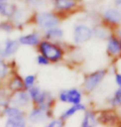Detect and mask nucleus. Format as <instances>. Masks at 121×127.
I'll return each mask as SVG.
<instances>
[{
    "label": "nucleus",
    "instance_id": "obj_5",
    "mask_svg": "<svg viewBox=\"0 0 121 127\" xmlns=\"http://www.w3.org/2000/svg\"><path fill=\"white\" fill-rule=\"evenodd\" d=\"M73 40L76 44H83L87 42L93 36V31L84 24H77L73 28Z\"/></svg>",
    "mask_w": 121,
    "mask_h": 127
},
{
    "label": "nucleus",
    "instance_id": "obj_20",
    "mask_svg": "<svg viewBox=\"0 0 121 127\" xmlns=\"http://www.w3.org/2000/svg\"><path fill=\"white\" fill-rule=\"evenodd\" d=\"M64 36V31L58 27L46 30L45 33V38L48 40H60Z\"/></svg>",
    "mask_w": 121,
    "mask_h": 127
},
{
    "label": "nucleus",
    "instance_id": "obj_28",
    "mask_svg": "<svg viewBox=\"0 0 121 127\" xmlns=\"http://www.w3.org/2000/svg\"><path fill=\"white\" fill-rule=\"evenodd\" d=\"M64 126V121L62 120L60 117L59 119H54V120H52L48 124V126L49 127H61Z\"/></svg>",
    "mask_w": 121,
    "mask_h": 127
},
{
    "label": "nucleus",
    "instance_id": "obj_14",
    "mask_svg": "<svg viewBox=\"0 0 121 127\" xmlns=\"http://www.w3.org/2000/svg\"><path fill=\"white\" fill-rule=\"evenodd\" d=\"M19 44L23 45H31V46H36L38 45L40 42V35L38 32H32L30 34L22 35L18 39Z\"/></svg>",
    "mask_w": 121,
    "mask_h": 127
},
{
    "label": "nucleus",
    "instance_id": "obj_15",
    "mask_svg": "<svg viewBox=\"0 0 121 127\" xmlns=\"http://www.w3.org/2000/svg\"><path fill=\"white\" fill-rule=\"evenodd\" d=\"M17 7L12 2L7 1L0 2V15L7 18L12 19L15 12L17 11Z\"/></svg>",
    "mask_w": 121,
    "mask_h": 127
},
{
    "label": "nucleus",
    "instance_id": "obj_22",
    "mask_svg": "<svg viewBox=\"0 0 121 127\" xmlns=\"http://www.w3.org/2000/svg\"><path fill=\"white\" fill-rule=\"evenodd\" d=\"M2 114H3L4 116H6L7 117H9V116H18V115H25V112L22 110H21L20 107L8 105L3 107Z\"/></svg>",
    "mask_w": 121,
    "mask_h": 127
},
{
    "label": "nucleus",
    "instance_id": "obj_9",
    "mask_svg": "<svg viewBox=\"0 0 121 127\" xmlns=\"http://www.w3.org/2000/svg\"><path fill=\"white\" fill-rule=\"evenodd\" d=\"M31 101L28 92L25 89L12 92V94H10V104L17 107L26 106Z\"/></svg>",
    "mask_w": 121,
    "mask_h": 127
},
{
    "label": "nucleus",
    "instance_id": "obj_16",
    "mask_svg": "<svg viewBox=\"0 0 121 127\" xmlns=\"http://www.w3.org/2000/svg\"><path fill=\"white\" fill-rule=\"evenodd\" d=\"M86 111V106L83 105L82 103H77V104H73V105L66 109L64 112H62V114L60 115V118L62 120H64V121L68 120L69 118L72 117L73 116H74L75 114L78 111Z\"/></svg>",
    "mask_w": 121,
    "mask_h": 127
},
{
    "label": "nucleus",
    "instance_id": "obj_19",
    "mask_svg": "<svg viewBox=\"0 0 121 127\" xmlns=\"http://www.w3.org/2000/svg\"><path fill=\"white\" fill-rule=\"evenodd\" d=\"M26 124V115H18L14 116H9L7 118L5 126H15V127H24Z\"/></svg>",
    "mask_w": 121,
    "mask_h": 127
},
{
    "label": "nucleus",
    "instance_id": "obj_6",
    "mask_svg": "<svg viewBox=\"0 0 121 127\" xmlns=\"http://www.w3.org/2000/svg\"><path fill=\"white\" fill-rule=\"evenodd\" d=\"M82 99V93L77 88H70V89L63 90L59 93V100L61 102L69 104L81 103Z\"/></svg>",
    "mask_w": 121,
    "mask_h": 127
},
{
    "label": "nucleus",
    "instance_id": "obj_10",
    "mask_svg": "<svg viewBox=\"0 0 121 127\" xmlns=\"http://www.w3.org/2000/svg\"><path fill=\"white\" fill-rule=\"evenodd\" d=\"M103 21L105 25L111 28L121 24V12L117 8H109L103 13Z\"/></svg>",
    "mask_w": 121,
    "mask_h": 127
},
{
    "label": "nucleus",
    "instance_id": "obj_26",
    "mask_svg": "<svg viewBox=\"0 0 121 127\" xmlns=\"http://www.w3.org/2000/svg\"><path fill=\"white\" fill-rule=\"evenodd\" d=\"M15 26L11 21H5L0 22V30L3 31L5 32H11L14 30Z\"/></svg>",
    "mask_w": 121,
    "mask_h": 127
},
{
    "label": "nucleus",
    "instance_id": "obj_34",
    "mask_svg": "<svg viewBox=\"0 0 121 127\" xmlns=\"http://www.w3.org/2000/svg\"><path fill=\"white\" fill-rule=\"evenodd\" d=\"M4 1H8V0H0V2H4Z\"/></svg>",
    "mask_w": 121,
    "mask_h": 127
},
{
    "label": "nucleus",
    "instance_id": "obj_24",
    "mask_svg": "<svg viewBox=\"0 0 121 127\" xmlns=\"http://www.w3.org/2000/svg\"><path fill=\"white\" fill-rule=\"evenodd\" d=\"M110 105L113 107H117V106H121V87L115 91L112 98L110 99Z\"/></svg>",
    "mask_w": 121,
    "mask_h": 127
},
{
    "label": "nucleus",
    "instance_id": "obj_4",
    "mask_svg": "<svg viewBox=\"0 0 121 127\" xmlns=\"http://www.w3.org/2000/svg\"><path fill=\"white\" fill-rule=\"evenodd\" d=\"M107 71L105 69H99L86 75L83 82V88L87 93H91L97 88L102 80L104 79Z\"/></svg>",
    "mask_w": 121,
    "mask_h": 127
},
{
    "label": "nucleus",
    "instance_id": "obj_11",
    "mask_svg": "<svg viewBox=\"0 0 121 127\" xmlns=\"http://www.w3.org/2000/svg\"><path fill=\"white\" fill-rule=\"evenodd\" d=\"M0 44V57L2 58L11 57L19 48V42L12 39H7L4 42Z\"/></svg>",
    "mask_w": 121,
    "mask_h": 127
},
{
    "label": "nucleus",
    "instance_id": "obj_17",
    "mask_svg": "<svg viewBox=\"0 0 121 127\" xmlns=\"http://www.w3.org/2000/svg\"><path fill=\"white\" fill-rule=\"evenodd\" d=\"M97 124V114L92 111H85L81 126L82 127H94Z\"/></svg>",
    "mask_w": 121,
    "mask_h": 127
},
{
    "label": "nucleus",
    "instance_id": "obj_25",
    "mask_svg": "<svg viewBox=\"0 0 121 127\" xmlns=\"http://www.w3.org/2000/svg\"><path fill=\"white\" fill-rule=\"evenodd\" d=\"M36 77L35 75L30 74V75L26 76L25 78L23 79L24 89L28 90L31 87H33V86L35 85V83H36Z\"/></svg>",
    "mask_w": 121,
    "mask_h": 127
},
{
    "label": "nucleus",
    "instance_id": "obj_3",
    "mask_svg": "<svg viewBox=\"0 0 121 127\" xmlns=\"http://www.w3.org/2000/svg\"><path fill=\"white\" fill-rule=\"evenodd\" d=\"M34 19L37 26L45 31L58 27L60 22L59 15L51 12H40L35 15Z\"/></svg>",
    "mask_w": 121,
    "mask_h": 127
},
{
    "label": "nucleus",
    "instance_id": "obj_21",
    "mask_svg": "<svg viewBox=\"0 0 121 127\" xmlns=\"http://www.w3.org/2000/svg\"><path fill=\"white\" fill-rule=\"evenodd\" d=\"M110 27H108L107 25L105 26H98L96 27V28L93 31V35H96L98 38L101 39H107L111 34H110Z\"/></svg>",
    "mask_w": 121,
    "mask_h": 127
},
{
    "label": "nucleus",
    "instance_id": "obj_23",
    "mask_svg": "<svg viewBox=\"0 0 121 127\" xmlns=\"http://www.w3.org/2000/svg\"><path fill=\"white\" fill-rule=\"evenodd\" d=\"M10 105V94L6 88L0 87V106H5Z\"/></svg>",
    "mask_w": 121,
    "mask_h": 127
},
{
    "label": "nucleus",
    "instance_id": "obj_33",
    "mask_svg": "<svg viewBox=\"0 0 121 127\" xmlns=\"http://www.w3.org/2000/svg\"><path fill=\"white\" fill-rule=\"evenodd\" d=\"M117 36L119 37L120 43V47H121V32H120V33H119V35H117Z\"/></svg>",
    "mask_w": 121,
    "mask_h": 127
},
{
    "label": "nucleus",
    "instance_id": "obj_31",
    "mask_svg": "<svg viewBox=\"0 0 121 127\" xmlns=\"http://www.w3.org/2000/svg\"><path fill=\"white\" fill-rule=\"evenodd\" d=\"M115 81L118 87H121V73H115Z\"/></svg>",
    "mask_w": 121,
    "mask_h": 127
},
{
    "label": "nucleus",
    "instance_id": "obj_13",
    "mask_svg": "<svg viewBox=\"0 0 121 127\" xmlns=\"http://www.w3.org/2000/svg\"><path fill=\"white\" fill-rule=\"evenodd\" d=\"M50 110H44V109L36 106L30 111L28 115V121L31 124H38L43 122L46 120L47 118L50 117Z\"/></svg>",
    "mask_w": 121,
    "mask_h": 127
},
{
    "label": "nucleus",
    "instance_id": "obj_29",
    "mask_svg": "<svg viewBox=\"0 0 121 127\" xmlns=\"http://www.w3.org/2000/svg\"><path fill=\"white\" fill-rule=\"evenodd\" d=\"M36 61H37V64H38L39 65H48L50 63L49 60L44 56V55H42L40 54L37 56Z\"/></svg>",
    "mask_w": 121,
    "mask_h": 127
},
{
    "label": "nucleus",
    "instance_id": "obj_27",
    "mask_svg": "<svg viewBox=\"0 0 121 127\" xmlns=\"http://www.w3.org/2000/svg\"><path fill=\"white\" fill-rule=\"evenodd\" d=\"M7 72H8V66L6 62L0 57V79L6 77L7 75Z\"/></svg>",
    "mask_w": 121,
    "mask_h": 127
},
{
    "label": "nucleus",
    "instance_id": "obj_18",
    "mask_svg": "<svg viewBox=\"0 0 121 127\" xmlns=\"http://www.w3.org/2000/svg\"><path fill=\"white\" fill-rule=\"evenodd\" d=\"M7 88L11 92H16V91L24 89L23 78L17 74L14 75L7 83Z\"/></svg>",
    "mask_w": 121,
    "mask_h": 127
},
{
    "label": "nucleus",
    "instance_id": "obj_12",
    "mask_svg": "<svg viewBox=\"0 0 121 127\" xmlns=\"http://www.w3.org/2000/svg\"><path fill=\"white\" fill-rule=\"evenodd\" d=\"M106 52L109 56L117 58L121 56V47L117 35L111 34L107 38Z\"/></svg>",
    "mask_w": 121,
    "mask_h": 127
},
{
    "label": "nucleus",
    "instance_id": "obj_30",
    "mask_svg": "<svg viewBox=\"0 0 121 127\" xmlns=\"http://www.w3.org/2000/svg\"><path fill=\"white\" fill-rule=\"evenodd\" d=\"M43 2H44L43 0H26V2L30 5V6L35 7L41 6Z\"/></svg>",
    "mask_w": 121,
    "mask_h": 127
},
{
    "label": "nucleus",
    "instance_id": "obj_2",
    "mask_svg": "<svg viewBox=\"0 0 121 127\" xmlns=\"http://www.w3.org/2000/svg\"><path fill=\"white\" fill-rule=\"evenodd\" d=\"M27 91H28L31 100L36 105V106H39L46 111L50 110L54 103V99L50 93H47L45 90H42L38 86L35 85Z\"/></svg>",
    "mask_w": 121,
    "mask_h": 127
},
{
    "label": "nucleus",
    "instance_id": "obj_8",
    "mask_svg": "<svg viewBox=\"0 0 121 127\" xmlns=\"http://www.w3.org/2000/svg\"><path fill=\"white\" fill-rule=\"evenodd\" d=\"M97 114L98 123L104 126H116L120 125V118L117 112L114 110L102 111Z\"/></svg>",
    "mask_w": 121,
    "mask_h": 127
},
{
    "label": "nucleus",
    "instance_id": "obj_1",
    "mask_svg": "<svg viewBox=\"0 0 121 127\" xmlns=\"http://www.w3.org/2000/svg\"><path fill=\"white\" fill-rule=\"evenodd\" d=\"M38 51L51 63L59 62L64 55V51L60 45L49 40H40L38 44Z\"/></svg>",
    "mask_w": 121,
    "mask_h": 127
},
{
    "label": "nucleus",
    "instance_id": "obj_32",
    "mask_svg": "<svg viewBox=\"0 0 121 127\" xmlns=\"http://www.w3.org/2000/svg\"><path fill=\"white\" fill-rule=\"evenodd\" d=\"M115 5H116L117 7H120L121 6V0H115Z\"/></svg>",
    "mask_w": 121,
    "mask_h": 127
},
{
    "label": "nucleus",
    "instance_id": "obj_7",
    "mask_svg": "<svg viewBox=\"0 0 121 127\" xmlns=\"http://www.w3.org/2000/svg\"><path fill=\"white\" fill-rule=\"evenodd\" d=\"M56 13L67 14L77 11L78 7L77 0H53Z\"/></svg>",
    "mask_w": 121,
    "mask_h": 127
}]
</instances>
